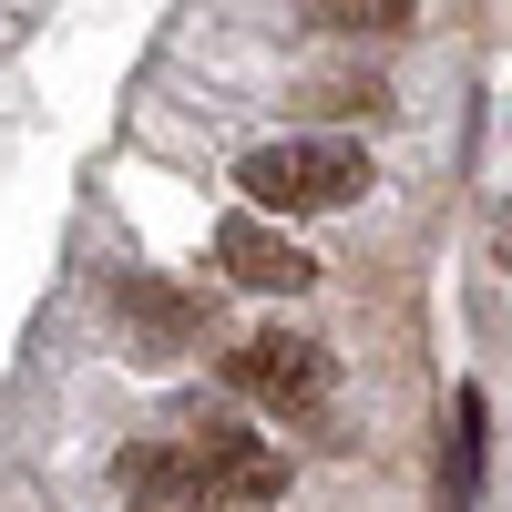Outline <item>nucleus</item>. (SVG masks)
Returning a JSON list of instances; mask_svg holds the SVG:
<instances>
[{
	"instance_id": "obj_1",
	"label": "nucleus",
	"mask_w": 512,
	"mask_h": 512,
	"mask_svg": "<svg viewBox=\"0 0 512 512\" xmlns=\"http://www.w3.org/2000/svg\"><path fill=\"white\" fill-rule=\"evenodd\" d=\"M236 185L256 216H338V205L369 195V154L349 134H287V144L236 154Z\"/></svg>"
},
{
	"instance_id": "obj_2",
	"label": "nucleus",
	"mask_w": 512,
	"mask_h": 512,
	"mask_svg": "<svg viewBox=\"0 0 512 512\" xmlns=\"http://www.w3.org/2000/svg\"><path fill=\"white\" fill-rule=\"evenodd\" d=\"M175 441H185V461H195L205 512H216V502H277V492H287V461L256 441L226 400H195V410L175 420Z\"/></svg>"
},
{
	"instance_id": "obj_3",
	"label": "nucleus",
	"mask_w": 512,
	"mask_h": 512,
	"mask_svg": "<svg viewBox=\"0 0 512 512\" xmlns=\"http://www.w3.org/2000/svg\"><path fill=\"white\" fill-rule=\"evenodd\" d=\"M226 379L256 400V410H277V420H308L328 400V349L318 338H297V328H256L226 349Z\"/></svg>"
},
{
	"instance_id": "obj_4",
	"label": "nucleus",
	"mask_w": 512,
	"mask_h": 512,
	"mask_svg": "<svg viewBox=\"0 0 512 512\" xmlns=\"http://www.w3.org/2000/svg\"><path fill=\"white\" fill-rule=\"evenodd\" d=\"M216 267H226L236 287H267V297H297V287H318V256L297 246L287 226H267L256 205L216 226Z\"/></svg>"
},
{
	"instance_id": "obj_5",
	"label": "nucleus",
	"mask_w": 512,
	"mask_h": 512,
	"mask_svg": "<svg viewBox=\"0 0 512 512\" xmlns=\"http://www.w3.org/2000/svg\"><path fill=\"white\" fill-rule=\"evenodd\" d=\"M113 308L134 318L154 349H185V338H195V297H175L164 277H123V287H113Z\"/></svg>"
},
{
	"instance_id": "obj_6",
	"label": "nucleus",
	"mask_w": 512,
	"mask_h": 512,
	"mask_svg": "<svg viewBox=\"0 0 512 512\" xmlns=\"http://www.w3.org/2000/svg\"><path fill=\"white\" fill-rule=\"evenodd\" d=\"M297 21L349 31V41H390V31H410V0H297Z\"/></svg>"
},
{
	"instance_id": "obj_7",
	"label": "nucleus",
	"mask_w": 512,
	"mask_h": 512,
	"mask_svg": "<svg viewBox=\"0 0 512 512\" xmlns=\"http://www.w3.org/2000/svg\"><path fill=\"white\" fill-rule=\"evenodd\" d=\"M451 420H461V441H451V512H472V482H482V390H461Z\"/></svg>"
},
{
	"instance_id": "obj_8",
	"label": "nucleus",
	"mask_w": 512,
	"mask_h": 512,
	"mask_svg": "<svg viewBox=\"0 0 512 512\" xmlns=\"http://www.w3.org/2000/svg\"><path fill=\"white\" fill-rule=\"evenodd\" d=\"M134 512H175V502H134Z\"/></svg>"
}]
</instances>
